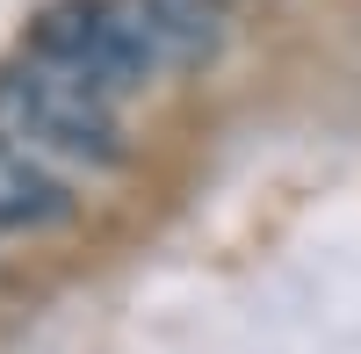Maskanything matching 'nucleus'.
Here are the masks:
<instances>
[{
  "mask_svg": "<svg viewBox=\"0 0 361 354\" xmlns=\"http://www.w3.org/2000/svg\"><path fill=\"white\" fill-rule=\"evenodd\" d=\"M0 130L29 145L51 166L102 173L123 159V130H116V94L87 87L80 73L51 66V58H22L0 73Z\"/></svg>",
  "mask_w": 361,
  "mask_h": 354,
  "instance_id": "nucleus-1",
  "label": "nucleus"
},
{
  "mask_svg": "<svg viewBox=\"0 0 361 354\" xmlns=\"http://www.w3.org/2000/svg\"><path fill=\"white\" fill-rule=\"evenodd\" d=\"M66 217H73V195L51 173V159H37L29 145L0 130V231H51Z\"/></svg>",
  "mask_w": 361,
  "mask_h": 354,
  "instance_id": "nucleus-3",
  "label": "nucleus"
},
{
  "mask_svg": "<svg viewBox=\"0 0 361 354\" xmlns=\"http://www.w3.org/2000/svg\"><path fill=\"white\" fill-rule=\"evenodd\" d=\"M159 44V66H202L224 44V0H137Z\"/></svg>",
  "mask_w": 361,
  "mask_h": 354,
  "instance_id": "nucleus-4",
  "label": "nucleus"
},
{
  "mask_svg": "<svg viewBox=\"0 0 361 354\" xmlns=\"http://www.w3.org/2000/svg\"><path fill=\"white\" fill-rule=\"evenodd\" d=\"M37 58L80 73L87 87H102L116 102L159 73V44L145 29L137 0H66V8H51L37 29Z\"/></svg>",
  "mask_w": 361,
  "mask_h": 354,
  "instance_id": "nucleus-2",
  "label": "nucleus"
}]
</instances>
